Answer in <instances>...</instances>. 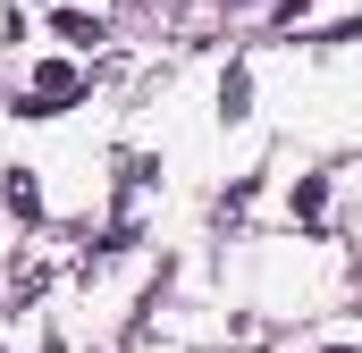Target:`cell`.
<instances>
[{"label": "cell", "mask_w": 362, "mask_h": 353, "mask_svg": "<svg viewBox=\"0 0 362 353\" xmlns=\"http://www.w3.org/2000/svg\"><path fill=\"white\" fill-rule=\"evenodd\" d=\"M8 210H25V219L42 210V193H34V176H25V169H8Z\"/></svg>", "instance_id": "cell-1"}, {"label": "cell", "mask_w": 362, "mask_h": 353, "mask_svg": "<svg viewBox=\"0 0 362 353\" xmlns=\"http://www.w3.org/2000/svg\"><path fill=\"white\" fill-rule=\"evenodd\" d=\"M59 34H68V42H101V17H76V8H68V17H59Z\"/></svg>", "instance_id": "cell-2"}]
</instances>
